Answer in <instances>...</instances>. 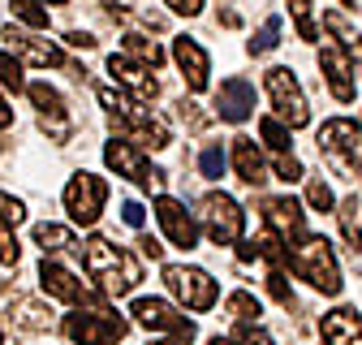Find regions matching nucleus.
Masks as SVG:
<instances>
[{"label": "nucleus", "instance_id": "nucleus-29", "mask_svg": "<svg viewBox=\"0 0 362 345\" xmlns=\"http://www.w3.org/2000/svg\"><path fill=\"white\" fill-rule=\"evenodd\" d=\"M211 345H272V337L259 324H238L233 337H211Z\"/></svg>", "mask_w": 362, "mask_h": 345}, {"label": "nucleus", "instance_id": "nucleus-15", "mask_svg": "<svg viewBox=\"0 0 362 345\" xmlns=\"http://www.w3.org/2000/svg\"><path fill=\"white\" fill-rule=\"evenodd\" d=\"M0 39H9V57H18V61H30V65H65V52L57 48V43L39 39L30 30L5 26V30H0Z\"/></svg>", "mask_w": 362, "mask_h": 345}, {"label": "nucleus", "instance_id": "nucleus-5", "mask_svg": "<svg viewBox=\"0 0 362 345\" xmlns=\"http://www.w3.org/2000/svg\"><path fill=\"white\" fill-rule=\"evenodd\" d=\"M129 332V320H121L117 311L90 302V307H78L74 315H65V337L74 345H117Z\"/></svg>", "mask_w": 362, "mask_h": 345}, {"label": "nucleus", "instance_id": "nucleus-12", "mask_svg": "<svg viewBox=\"0 0 362 345\" xmlns=\"http://www.w3.org/2000/svg\"><path fill=\"white\" fill-rule=\"evenodd\" d=\"M39 285H43L48 298L74 302V307H90V302H100V293H90L86 281H78L65 264H57V259H43V264H39Z\"/></svg>", "mask_w": 362, "mask_h": 345}, {"label": "nucleus", "instance_id": "nucleus-30", "mask_svg": "<svg viewBox=\"0 0 362 345\" xmlns=\"http://www.w3.org/2000/svg\"><path fill=\"white\" fill-rule=\"evenodd\" d=\"M281 43V18H267L263 26H259V35L250 39V57H263V52H272Z\"/></svg>", "mask_w": 362, "mask_h": 345}, {"label": "nucleus", "instance_id": "nucleus-24", "mask_svg": "<svg viewBox=\"0 0 362 345\" xmlns=\"http://www.w3.org/2000/svg\"><path fill=\"white\" fill-rule=\"evenodd\" d=\"M362 203H358V194H349V199H341V207H337V221H341V238L349 242V250L358 255L362 250Z\"/></svg>", "mask_w": 362, "mask_h": 345}, {"label": "nucleus", "instance_id": "nucleus-8", "mask_svg": "<svg viewBox=\"0 0 362 345\" xmlns=\"http://www.w3.org/2000/svg\"><path fill=\"white\" fill-rule=\"evenodd\" d=\"M199 216H203V229L216 246H233L242 238V225H246V216L238 207V199H229L224 190H211L199 199Z\"/></svg>", "mask_w": 362, "mask_h": 345}, {"label": "nucleus", "instance_id": "nucleus-13", "mask_svg": "<svg viewBox=\"0 0 362 345\" xmlns=\"http://www.w3.org/2000/svg\"><path fill=\"white\" fill-rule=\"evenodd\" d=\"M263 221H267V233L276 238V242H298L306 238V211L302 203L293 199H263Z\"/></svg>", "mask_w": 362, "mask_h": 345}, {"label": "nucleus", "instance_id": "nucleus-3", "mask_svg": "<svg viewBox=\"0 0 362 345\" xmlns=\"http://www.w3.org/2000/svg\"><path fill=\"white\" fill-rule=\"evenodd\" d=\"M100 104L112 112V125L129 129V134H139V139H143V143H151L156 151L173 143V129H168V121H164V117H156L151 108H139L129 95L112 91V86H100Z\"/></svg>", "mask_w": 362, "mask_h": 345}, {"label": "nucleus", "instance_id": "nucleus-27", "mask_svg": "<svg viewBox=\"0 0 362 345\" xmlns=\"http://www.w3.org/2000/svg\"><path fill=\"white\" fill-rule=\"evenodd\" d=\"M328 22H332V30H337V39H341V48L349 52V61H354V69H358V78H362V35H354L349 22H345L341 13H332Z\"/></svg>", "mask_w": 362, "mask_h": 345}, {"label": "nucleus", "instance_id": "nucleus-23", "mask_svg": "<svg viewBox=\"0 0 362 345\" xmlns=\"http://www.w3.org/2000/svg\"><path fill=\"white\" fill-rule=\"evenodd\" d=\"M13 324L26 328V332H43V328H52V307L48 302H39V298H13V307H9Z\"/></svg>", "mask_w": 362, "mask_h": 345}, {"label": "nucleus", "instance_id": "nucleus-43", "mask_svg": "<svg viewBox=\"0 0 362 345\" xmlns=\"http://www.w3.org/2000/svg\"><path fill=\"white\" fill-rule=\"evenodd\" d=\"M65 43H69V48H95V39H90L86 30H69V35H65Z\"/></svg>", "mask_w": 362, "mask_h": 345}, {"label": "nucleus", "instance_id": "nucleus-49", "mask_svg": "<svg viewBox=\"0 0 362 345\" xmlns=\"http://www.w3.org/2000/svg\"><path fill=\"white\" fill-rule=\"evenodd\" d=\"M0 337H5V332H0Z\"/></svg>", "mask_w": 362, "mask_h": 345}, {"label": "nucleus", "instance_id": "nucleus-25", "mask_svg": "<svg viewBox=\"0 0 362 345\" xmlns=\"http://www.w3.org/2000/svg\"><path fill=\"white\" fill-rule=\"evenodd\" d=\"M224 311H229V320H233V324H259V315H263L259 298H255L250 289L229 293V298H224Z\"/></svg>", "mask_w": 362, "mask_h": 345}, {"label": "nucleus", "instance_id": "nucleus-16", "mask_svg": "<svg viewBox=\"0 0 362 345\" xmlns=\"http://www.w3.org/2000/svg\"><path fill=\"white\" fill-rule=\"evenodd\" d=\"M26 91H30V100H35V108H39V125L48 129L52 139H65V134H69V121H65V100H61V91H57V86H48V82H26Z\"/></svg>", "mask_w": 362, "mask_h": 345}, {"label": "nucleus", "instance_id": "nucleus-34", "mask_svg": "<svg viewBox=\"0 0 362 345\" xmlns=\"http://www.w3.org/2000/svg\"><path fill=\"white\" fill-rule=\"evenodd\" d=\"M13 13H18L26 26H35V30L48 26V9H39V0H13Z\"/></svg>", "mask_w": 362, "mask_h": 345}, {"label": "nucleus", "instance_id": "nucleus-32", "mask_svg": "<svg viewBox=\"0 0 362 345\" xmlns=\"http://www.w3.org/2000/svg\"><path fill=\"white\" fill-rule=\"evenodd\" d=\"M310 9H315V0H289V13H293V26H298V35H302V39H320V30H315V18H310Z\"/></svg>", "mask_w": 362, "mask_h": 345}, {"label": "nucleus", "instance_id": "nucleus-44", "mask_svg": "<svg viewBox=\"0 0 362 345\" xmlns=\"http://www.w3.org/2000/svg\"><path fill=\"white\" fill-rule=\"evenodd\" d=\"M139 246H143V255H151V259H160V255H164V246H160L156 238H139Z\"/></svg>", "mask_w": 362, "mask_h": 345}, {"label": "nucleus", "instance_id": "nucleus-47", "mask_svg": "<svg viewBox=\"0 0 362 345\" xmlns=\"http://www.w3.org/2000/svg\"><path fill=\"white\" fill-rule=\"evenodd\" d=\"M52 5H65V0H52Z\"/></svg>", "mask_w": 362, "mask_h": 345}, {"label": "nucleus", "instance_id": "nucleus-9", "mask_svg": "<svg viewBox=\"0 0 362 345\" xmlns=\"http://www.w3.org/2000/svg\"><path fill=\"white\" fill-rule=\"evenodd\" d=\"M61 199H65L69 221L86 229V225H95V221H100V211H104V203H108V182L95 177V172H74Z\"/></svg>", "mask_w": 362, "mask_h": 345}, {"label": "nucleus", "instance_id": "nucleus-39", "mask_svg": "<svg viewBox=\"0 0 362 345\" xmlns=\"http://www.w3.org/2000/svg\"><path fill=\"white\" fill-rule=\"evenodd\" d=\"M267 293L276 298L281 307H289V302H293V289L285 285V272H281V268H272V272H267Z\"/></svg>", "mask_w": 362, "mask_h": 345}, {"label": "nucleus", "instance_id": "nucleus-45", "mask_svg": "<svg viewBox=\"0 0 362 345\" xmlns=\"http://www.w3.org/2000/svg\"><path fill=\"white\" fill-rule=\"evenodd\" d=\"M5 125H13V108H9L5 100H0V129H5Z\"/></svg>", "mask_w": 362, "mask_h": 345}, {"label": "nucleus", "instance_id": "nucleus-26", "mask_svg": "<svg viewBox=\"0 0 362 345\" xmlns=\"http://www.w3.org/2000/svg\"><path fill=\"white\" fill-rule=\"evenodd\" d=\"M125 48H129V57L139 61V65H151V69L164 65V48H160L156 39H147V35H134V30H129V35H125Z\"/></svg>", "mask_w": 362, "mask_h": 345}, {"label": "nucleus", "instance_id": "nucleus-37", "mask_svg": "<svg viewBox=\"0 0 362 345\" xmlns=\"http://www.w3.org/2000/svg\"><path fill=\"white\" fill-rule=\"evenodd\" d=\"M224 151L220 147H203V156H199V168H203V177H211V182H220V172H224Z\"/></svg>", "mask_w": 362, "mask_h": 345}, {"label": "nucleus", "instance_id": "nucleus-42", "mask_svg": "<svg viewBox=\"0 0 362 345\" xmlns=\"http://www.w3.org/2000/svg\"><path fill=\"white\" fill-rule=\"evenodd\" d=\"M164 5H168L173 13H186V18H194V13H203V0H164Z\"/></svg>", "mask_w": 362, "mask_h": 345}, {"label": "nucleus", "instance_id": "nucleus-20", "mask_svg": "<svg viewBox=\"0 0 362 345\" xmlns=\"http://www.w3.org/2000/svg\"><path fill=\"white\" fill-rule=\"evenodd\" d=\"M108 74H112L121 86H129L139 100H156V95H160V82L147 74V65L129 61V57H117V52H112V57H108Z\"/></svg>", "mask_w": 362, "mask_h": 345}, {"label": "nucleus", "instance_id": "nucleus-11", "mask_svg": "<svg viewBox=\"0 0 362 345\" xmlns=\"http://www.w3.org/2000/svg\"><path fill=\"white\" fill-rule=\"evenodd\" d=\"M129 315L139 320L143 328H156V332H173L177 341H190L194 337V320H186L173 302H164V298H134V307H129Z\"/></svg>", "mask_w": 362, "mask_h": 345}, {"label": "nucleus", "instance_id": "nucleus-4", "mask_svg": "<svg viewBox=\"0 0 362 345\" xmlns=\"http://www.w3.org/2000/svg\"><path fill=\"white\" fill-rule=\"evenodd\" d=\"M320 156L345 172V177H358L362 168V125L349 121V117H332L320 125Z\"/></svg>", "mask_w": 362, "mask_h": 345}, {"label": "nucleus", "instance_id": "nucleus-38", "mask_svg": "<svg viewBox=\"0 0 362 345\" xmlns=\"http://www.w3.org/2000/svg\"><path fill=\"white\" fill-rule=\"evenodd\" d=\"M0 221H5V225H22V221H26V207H22V199H13V194H5V190H0Z\"/></svg>", "mask_w": 362, "mask_h": 345}, {"label": "nucleus", "instance_id": "nucleus-33", "mask_svg": "<svg viewBox=\"0 0 362 345\" xmlns=\"http://www.w3.org/2000/svg\"><path fill=\"white\" fill-rule=\"evenodd\" d=\"M0 86H9V91H26V78H22V61L0 52Z\"/></svg>", "mask_w": 362, "mask_h": 345}, {"label": "nucleus", "instance_id": "nucleus-19", "mask_svg": "<svg viewBox=\"0 0 362 345\" xmlns=\"http://www.w3.org/2000/svg\"><path fill=\"white\" fill-rule=\"evenodd\" d=\"M320 69H324V78H328V91L341 100V104H349L354 95H358V82H354V65L345 61V52L341 48H328L320 52Z\"/></svg>", "mask_w": 362, "mask_h": 345}, {"label": "nucleus", "instance_id": "nucleus-36", "mask_svg": "<svg viewBox=\"0 0 362 345\" xmlns=\"http://www.w3.org/2000/svg\"><path fill=\"white\" fill-rule=\"evenodd\" d=\"M306 203H310V207H315V211H328V207H332V203H337V199H332V190H328V182H324V177H310V182H306Z\"/></svg>", "mask_w": 362, "mask_h": 345}, {"label": "nucleus", "instance_id": "nucleus-1", "mask_svg": "<svg viewBox=\"0 0 362 345\" xmlns=\"http://www.w3.org/2000/svg\"><path fill=\"white\" fill-rule=\"evenodd\" d=\"M82 259H86L90 281H100L104 298H125V293L139 289V281H143V264L129 250L112 246L108 238H86L82 242Z\"/></svg>", "mask_w": 362, "mask_h": 345}, {"label": "nucleus", "instance_id": "nucleus-41", "mask_svg": "<svg viewBox=\"0 0 362 345\" xmlns=\"http://www.w3.org/2000/svg\"><path fill=\"white\" fill-rule=\"evenodd\" d=\"M143 216H147V211H143V203H134V199H125V203H121V221H125L129 229H143Z\"/></svg>", "mask_w": 362, "mask_h": 345}, {"label": "nucleus", "instance_id": "nucleus-35", "mask_svg": "<svg viewBox=\"0 0 362 345\" xmlns=\"http://www.w3.org/2000/svg\"><path fill=\"white\" fill-rule=\"evenodd\" d=\"M18 259H22V246H18V238H13V225L0 221V264L18 268Z\"/></svg>", "mask_w": 362, "mask_h": 345}, {"label": "nucleus", "instance_id": "nucleus-40", "mask_svg": "<svg viewBox=\"0 0 362 345\" xmlns=\"http://www.w3.org/2000/svg\"><path fill=\"white\" fill-rule=\"evenodd\" d=\"M272 168H276V177H285V182H298L302 177V164H298L293 151H281L276 160H272Z\"/></svg>", "mask_w": 362, "mask_h": 345}, {"label": "nucleus", "instance_id": "nucleus-6", "mask_svg": "<svg viewBox=\"0 0 362 345\" xmlns=\"http://www.w3.org/2000/svg\"><path fill=\"white\" fill-rule=\"evenodd\" d=\"M164 285L186 311H211L220 302V285L203 268H190V264H164Z\"/></svg>", "mask_w": 362, "mask_h": 345}, {"label": "nucleus", "instance_id": "nucleus-14", "mask_svg": "<svg viewBox=\"0 0 362 345\" xmlns=\"http://www.w3.org/2000/svg\"><path fill=\"white\" fill-rule=\"evenodd\" d=\"M156 221L164 225V233H168L173 246H181V250H194L199 246V221L177 199H168V194L156 199Z\"/></svg>", "mask_w": 362, "mask_h": 345}, {"label": "nucleus", "instance_id": "nucleus-22", "mask_svg": "<svg viewBox=\"0 0 362 345\" xmlns=\"http://www.w3.org/2000/svg\"><path fill=\"white\" fill-rule=\"evenodd\" d=\"M233 168H238V177H242L246 186H263V182H267V164H263L255 139H246V134L233 139Z\"/></svg>", "mask_w": 362, "mask_h": 345}, {"label": "nucleus", "instance_id": "nucleus-48", "mask_svg": "<svg viewBox=\"0 0 362 345\" xmlns=\"http://www.w3.org/2000/svg\"><path fill=\"white\" fill-rule=\"evenodd\" d=\"M358 177H362V168H358Z\"/></svg>", "mask_w": 362, "mask_h": 345}, {"label": "nucleus", "instance_id": "nucleus-2", "mask_svg": "<svg viewBox=\"0 0 362 345\" xmlns=\"http://www.w3.org/2000/svg\"><path fill=\"white\" fill-rule=\"evenodd\" d=\"M285 259H289L293 276H302L320 293H328V298L341 293V264H337V255H332V246L324 238H298Z\"/></svg>", "mask_w": 362, "mask_h": 345}, {"label": "nucleus", "instance_id": "nucleus-7", "mask_svg": "<svg viewBox=\"0 0 362 345\" xmlns=\"http://www.w3.org/2000/svg\"><path fill=\"white\" fill-rule=\"evenodd\" d=\"M263 82H267V95H272V104H276V121H281L285 129H302V125L310 121V108H306V95H302V86H298L293 69H285V65H272Z\"/></svg>", "mask_w": 362, "mask_h": 345}, {"label": "nucleus", "instance_id": "nucleus-18", "mask_svg": "<svg viewBox=\"0 0 362 345\" xmlns=\"http://www.w3.org/2000/svg\"><path fill=\"white\" fill-rule=\"evenodd\" d=\"M216 112H220V121L242 125V121L255 112V86H250L246 78H229V82H220V91H216Z\"/></svg>", "mask_w": 362, "mask_h": 345}, {"label": "nucleus", "instance_id": "nucleus-28", "mask_svg": "<svg viewBox=\"0 0 362 345\" xmlns=\"http://www.w3.org/2000/svg\"><path fill=\"white\" fill-rule=\"evenodd\" d=\"M35 246H43V250H69L74 246V229H65V225H35Z\"/></svg>", "mask_w": 362, "mask_h": 345}, {"label": "nucleus", "instance_id": "nucleus-46", "mask_svg": "<svg viewBox=\"0 0 362 345\" xmlns=\"http://www.w3.org/2000/svg\"><path fill=\"white\" fill-rule=\"evenodd\" d=\"M151 345H186V341H151Z\"/></svg>", "mask_w": 362, "mask_h": 345}, {"label": "nucleus", "instance_id": "nucleus-10", "mask_svg": "<svg viewBox=\"0 0 362 345\" xmlns=\"http://www.w3.org/2000/svg\"><path fill=\"white\" fill-rule=\"evenodd\" d=\"M104 160H108V168L117 172V177H129L134 186H143V190H151V186H160L164 182V172L134 147V143H125V139H112L108 147H104Z\"/></svg>", "mask_w": 362, "mask_h": 345}, {"label": "nucleus", "instance_id": "nucleus-21", "mask_svg": "<svg viewBox=\"0 0 362 345\" xmlns=\"http://www.w3.org/2000/svg\"><path fill=\"white\" fill-rule=\"evenodd\" d=\"M320 332H324V345H362V320H358L354 307L328 311L324 324H320Z\"/></svg>", "mask_w": 362, "mask_h": 345}, {"label": "nucleus", "instance_id": "nucleus-31", "mask_svg": "<svg viewBox=\"0 0 362 345\" xmlns=\"http://www.w3.org/2000/svg\"><path fill=\"white\" fill-rule=\"evenodd\" d=\"M259 134H263V143L276 151V156H281V151H289V129H285L276 117H263V121H259Z\"/></svg>", "mask_w": 362, "mask_h": 345}, {"label": "nucleus", "instance_id": "nucleus-17", "mask_svg": "<svg viewBox=\"0 0 362 345\" xmlns=\"http://www.w3.org/2000/svg\"><path fill=\"white\" fill-rule=\"evenodd\" d=\"M173 61L181 65V74H186L190 91H207V82H211V61H207V52H203L199 39L181 35V39L173 43Z\"/></svg>", "mask_w": 362, "mask_h": 345}]
</instances>
